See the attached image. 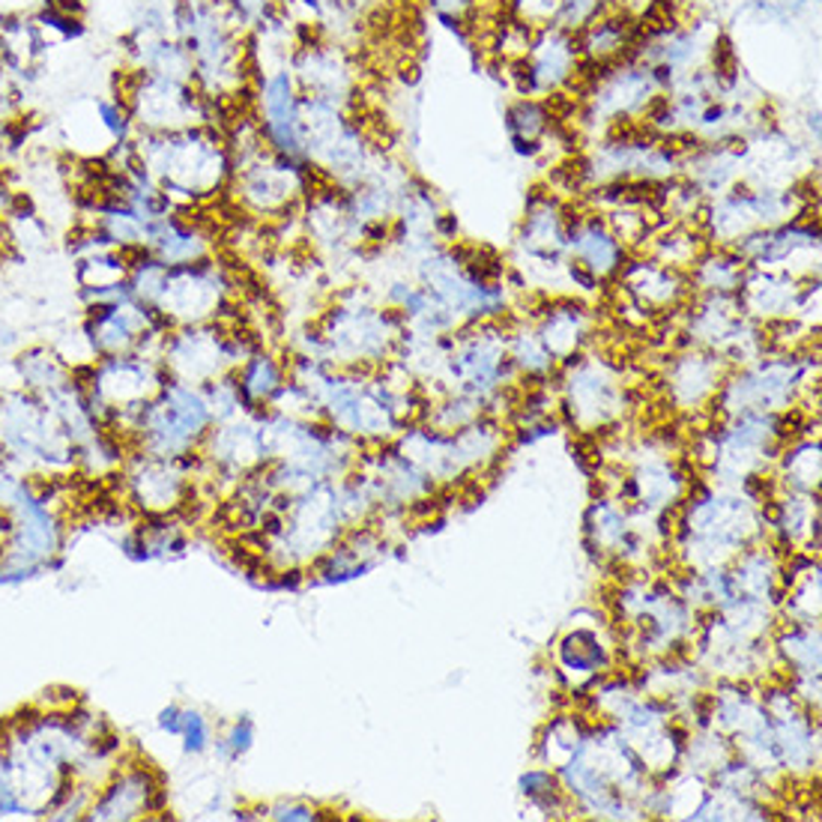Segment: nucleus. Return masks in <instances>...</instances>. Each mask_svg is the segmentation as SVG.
<instances>
[{"label":"nucleus","mask_w":822,"mask_h":822,"mask_svg":"<svg viewBox=\"0 0 822 822\" xmlns=\"http://www.w3.org/2000/svg\"><path fill=\"white\" fill-rule=\"evenodd\" d=\"M136 156L177 210H198L201 203L222 198L231 183V150L222 129L215 126H183L165 132H141Z\"/></svg>","instance_id":"f257e3e1"},{"label":"nucleus","mask_w":822,"mask_h":822,"mask_svg":"<svg viewBox=\"0 0 822 822\" xmlns=\"http://www.w3.org/2000/svg\"><path fill=\"white\" fill-rule=\"evenodd\" d=\"M248 108L255 114L260 136L270 150L287 158H305V129H303V91L293 79L291 63L282 67L258 69L251 75Z\"/></svg>","instance_id":"f03ea898"},{"label":"nucleus","mask_w":822,"mask_h":822,"mask_svg":"<svg viewBox=\"0 0 822 822\" xmlns=\"http://www.w3.org/2000/svg\"><path fill=\"white\" fill-rule=\"evenodd\" d=\"M168 789L156 768L136 754H124L105 777V784L96 789L91 801V811L84 820H146L153 813L165 811Z\"/></svg>","instance_id":"7ed1b4c3"},{"label":"nucleus","mask_w":822,"mask_h":822,"mask_svg":"<svg viewBox=\"0 0 822 822\" xmlns=\"http://www.w3.org/2000/svg\"><path fill=\"white\" fill-rule=\"evenodd\" d=\"M580 46L577 34L556 24L536 27L527 43V51L512 63L520 96L548 99V93H560L580 75Z\"/></svg>","instance_id":"20e7f679"},{"label":"nucleus","mask_w":822,"mask_h":822,"mask_svg":"<svg viewBox=\"0 0 822 822\" xmlns=\"http://www.w3.org/2000/svg\"><path fill=\"white\" fill-rule=\"evenodd\" d=\"M291 69L300 91L308 99L327 102V105H336L344 111L356 93V75H353L344 48L315 34L296 43L291 55Z\"/></svg>","instance_id":"39448f33"},{"label":"nucleus","mask_w":822,"mask_h":822,"mask_svg":"<svg viewBox=\"0 0 822 822\" xmlns=\"http://www.w3.org/2000/svg\"><path fill=\"white\" fill-rule=\"evenodd\" d=\"M641 19H634L629 10L610 7L608 12H601L596 22L586 24L584 31L577 34V46H580V67H610L634 57V48L641 43Z\"/></svg>","instance_id":"423d86ee"},{"label":"nucleus","mask_w":822,"mask_h":822,"mask_svg":"<svg viewBox=\"0 0 822 822\" xmlns=\"http://www.w3.org/2000/svg\"><path fill=\"white\" fill-rule=\"evenodd\" d=\"M12 372H15V384L19 389H27V392L36 395H51L57 392L60 386L72 384V365L63 360V353L48 344H31L27 350H22L15 360H10Z\"/></svg>","instance_id":"0eeeda50"},{"label":"nucleus","mask_w":822,"mask_h":822,"mask_svg":"<svg viewBox=\"0 0 822 822\" xmlns=\"http://www.w3.org/2000/svg\"><path fill=\"white\" fill-rule=\"evenodd\" d=\"M506 126L512 144L520 156H536L541 150V141L553 129V114L548 99L536 96H520L515 105H508Z\"/></svg>","instance_id":"6e6552de"},{"label":"nucleus","mask_w":822,"mask_h":822,"mask_svg":"<svg viewBox=\"0 0 822 822\" xmlns=\"http://www.w3.org/2000/svg\"><path fill=\"white\" fill-rule=\"evenodd\" d=\"M428 3L437 10L439 19H458V22H463L467 12L473 10L479 0H428Z\"/></svg>","instance_id":"1a4fd4ad"},{"label":"nucleus","mask_w":822,"mask_h":822,"mask_svg":"<svg viewBox=\"0 0 822 822\" xmlns=\"http://www.w3.org/2000/svg\"><path fill=\"white\" fill-rule=\"evenodd\" d=\"M768 3L787 15V12H799V10H805V7H811L813 0H768Z\"/></svg>","instance_id":"9d476101"},{"label":"nucleus","mask_w":822,"mask_h":822,"mask_svg":"<svg viewBox=\"0 0 822 822\" xmlns=\"http://www.w3.org/2000/svg\"><path fill=\"white\" fill-rule=\"evenodd\" d=\"M0 31H3V19H0ZM0 46H3V36H0Z\"/></svg>","instance_id":"9b49d317"}]
</instances>
